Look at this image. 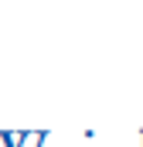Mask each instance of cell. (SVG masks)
<instances>
[{"label":"cell","instance_id":"cell-1","mask_svg":"<svg viewBox=\"0 0 143 147\" xmlns=\"http://www.w3.org/2000/svg\"><path fill=\"white\" fill-rule=\"evenodd\" d=\"M44 137H48V130H27L24 147H44Z\"/></svg>","mask_w":143,"mask_h":147},{"label":"cell","instance_id":"cell-2","mask_svg":"<svg viewBox=\"0 0 143 147\" xmlns=\"http://www.w3.org/2000/svg\"><path fill=\"white\" fill-rule=\"evenodd\" d=\"M140 140H143V130H140Z\"/></svg>","mask_w":143,"mask_h":147}]
</instances>
